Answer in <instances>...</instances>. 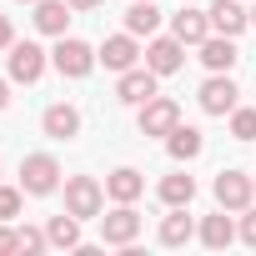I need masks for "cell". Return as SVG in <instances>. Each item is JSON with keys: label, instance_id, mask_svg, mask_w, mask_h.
<instances>
[{"label": "cell", "instance_id": "277c9868", "mask_svg": "<svg viewBox=\"0 0 256 256\" xmlns=\"http://www.w3.org/2000/svg\"><path fill=\"white\" fill-rule=\"evenodd\" d=\"M141 211H136V201H116V211L110 216H100V241L106 246H136V236H141Z\"/></svg>", "mask_w": 256, "mask_h": 256}, {"label": "cell", "instance_id": "d4e9b609", "mask_svg": "<svg viewBox=\"0 0 256 256\" xmlns=\"http://www.w3.org/2000/svg\"><path fill=\"white\" fill-rule=\"evenodd\" d=\"M26 206V191L20 186H0V221H16Z\"/></svg>", "mask_w": 256, "mask_h": 256}, {"label": "cell", "instance_id": "484cf974", "mask_svg": "<svg viewBox=\"0 0 256 256\" xmlns=\"http://www.w3.org/2000/svg\"><path fill=\"white\" fill-rule=\"evenodd\" d=\"M46 246H50V236H46L40 226H20V251H26V256H40Z\"/></svg>", "mask_w": 256, "mask_h": 256}, {"label": "cell", "instance_id": "4dcf8cb0", "mask_svg": "<svg viewBox=\"0 0 256 256\" xmlns=\"http://www.w3.org/2000/svg\"><path fill=\"white\" fill-rule=\"evenodd\" d=\"M10 106V80H0V110Z\"/></svg>", "mask_w": 256, "mask_h": 256}, {"label": "cell", "instance_id": "3957f363", "mask_svg": "<svg viewBox=\"0 0 256 256\" xmlns=\"http://www.w3.org/2000/svg\"><path fill=\"white\" fill-rule=\"evenodd\" d=\"M66 211L80 216V221H100V211H106V186H100L96 176H70V181H66Z\"/></svg>", "mask_w": 256, "mask_h": 256}, {"label": "cell", "instance_id": "8992f818", "mask_svg": "<svg viewBox=\"0 0 256 256\" xmlns=\"http://www.w3.org/2000/svg\"><path fill=\"white\" fill-rule=\"evenodd\" d=\"M211 191H216V206H226L231 216H241V211L251 206V196H256V181H251L246 171H221Z\"/></svg>", "mask_w": 256, "mask_h": 256}, {"label": "cell", "instance_id": "6da1fadb", "mask_svg": "<svg viewBox=\"0 0 256 256\" xmlns=\"http://www.w3.org/2000/svg\"><path fill=\"white\" fill-rule=\"evenodd\" d=\"M50 66L66 76V80H86L100 60H96V50L86 46V40H76V36H56V50H50Z\"/></svg>", "mask_w": 256, "mask_h": 256}, {"label": "cell", "instance_id": "cb8c5ba5", "mask_svg": "<svg viewBox=\"0 0 256 256\" xmlns=\"http://www.w3.org/2000/svg\"><path fill=\"white\" fill-rule=\"evenodd\" d=\"M231 136L236 141H256V110L251 106H236L231 110Z\"/></svg>", "mask_w": 256, "mask_h": 256}, {"label": "cell", "instance_id": "30bf717a", "mask_svg": "<svg viewBox=\"0 0 256 256\" xmlns=\"http://www.w3.org/2000/svg\"><path fill=\"white\" fill-rule=\"evenodd\" d=\"M96 60H100L106 70H116V76H120V70H131V66L141 60V46H136V36H131V30H120V36H106V46L96 50Z\"/></svg>", "mask_w": 256, "mask_h": 256}, {"label": "cell", "instance_id": "83f0119b", "mask_svg": "<svg viewBox=\"0 0 256 256\" xmlns=\"http://www.w3.org/2000/svg\"><path fill=\"white\" fill-rule=\"evenodd\" d=\"M241 241H246V246H256V206H246V211H241Z\"/></svg>", "mask_w": 256, "mask_h": 256}, {"label": "cell", "instance_id": "d6a6232c", "mask_svg": "<svg viewBox=\"0 0 256 256\" xmlns=\"http://www.w3.org/2000/svg\"><path fill=\"white\" fill-rule=\"evenodd\" d=\"M20 6H36V0H20Z\"/></svg>", "mask_w": 256, "mask_h": 256}, {"label": "cell", "instance_id": "7c38bea8", "mask_svg": "<svg viewBox=\"0 0 256 256\" xmlns=\"http://www.w3.org/2000/svg\"><path fill=\"white\" fill-rule=\"evenodd\" d=\"M146 66H151L156 76H176V70L186 66V46H181L176 36H156V40L146 46Z\"/></svg>", "mask_w": 256, "mask_h": 256}, {"label": "cell", "instance_id": "603a6c76", "mask_svg": "<svg viewBox=\"0 0 256 256\" xmlns=\"http://www.w3.org/2000/svg\"><path fill=\"white\" fill-rule=\"evenodd\" d=\"M161 201H166V206H191V201H196V176H186V171L166 176V181H161Z\"/></svg>", "mask_w": 256, "mask_h": 256}, {"label": "cell", "instance_id": "9a60e30c", "mask_svg": "<svg viewBox=\"0 0 256 256\" xmlns=\"http://www.w3.org/2000/svg\"><path fill=\"white\" fill-rule=\"evenodd\" d=\"M106 196H110V201H141V196H146V176H141L136 166H116V171L106 176Z\"/></svg>", "mask_w": 256, "mask_h": 256}, {"label": "cell", "instance_id": "5b68a950", "mask_svg": "<svg viewBox=\"0 0 256 256\" xmlns=\"http://www.w3.org/2000/svg\"><path fill=\"white\" fill-rule=\"evenodd\" d=\"M156 80H161V76H156L151 66H131V70H120V80H116V100L141 110L151 96H161V90H156Z\"/></svg>", "mask_w": 256, "mask_h": 256}, {"label": "cell", "instance_id": "44dd1931", "mask_svg": "<svg viewBox=\"0 0 256 256\" xmlns=\"http://www.w3.org/2000/svg\"><path fill=\"white\" fill-rule=\"evenodd\" d=\"M156 236H161V246H186V241L196 236V221L186 216V206H171V216L161 221V231H156Z\"/></svg>", "mask_w": 256, "mask_h": 256}, {"label": "cell", "instance_id": "1f68e13d", "mask_svg": "<svg viewBox=\"0 0 256 256\" xmlns=\"http://www.w3.org/2000/svg\"><path fill=\"white\" fill-rule=\"evenodd\" d=\"M251 26H256V6H251Z\"/></svg>", "mask_w": 256, "mask_h": 256}, {"label": "cell", "instance_id": "7a4b0ae2", "mask_svg": "<svg viewBox=\"0 0 256 256\" xmlns=\"http://www.w3.org/2000/svg\"><path fill=\"white\" fill-rule=\"evenodd\" d=\"M56 186H60V161L50 151H30L20 161V191L26 196H50Z\"/></svg>", "mask_w": 256, "mask_h": 256}, {"label": "cell", "instance_id": "ba28073f", "mask_svg": "<svg viewBox=\"0 0 256 256\" xmlns=\"http://www.w3.org/2000/svg\"><path fill=\"white\" fill-rule=\"evenodd\" d=\"M46 66H50V60H46V50H40L36 40H16V46H10V80H16V86H36V80L46 76Z\"/></svg>", "mask_w": 256, "mask_h": 256}, {"label": "cell", "instance_id": "4316f807", "mask_svg": "<svg viewBox=\"0 0 256 256\" xmlns=\"http://www.w3.org/2000/svg\"><path fill=\"white\" fill-rule=\"evenodd\" d=\"M20 251V231H10V221H0V256H16Z\"/></svg>", "mask_w": 256, "mask_h": 256}, {"label": "cell", "instance_id": "5bb4252c", "mask_svg": "<svg viewBox=\"0 0 256 256\" xmlns=\"http://www.w3.org/2000/svg\"><path fill=\"white\" fill-rule=\"evenodd\" d=\"M196 236H201V246H211V251H226V246H231V241H236L241 231H236V221H231V211L221 206L216 216H206V221L196 226Z\"/></svg>", "mask_w": 256, "mask_h": 256}, {"label": "cell", "instance_id": "8fae6325", "mask_svg": "<svg viewBox=\"0 0 256 256\" xmlns=\"http://www.w3.org/2000/svg\"><path fill=\"white\" fill-rule=\"evenodd\" d=\"M40 131H46L50 141H76V136H80V110H76L70 100H56V106H46V116H40Z\"/></svg>", "mask_w": 256, "mask_h": 256}, {"label": "cell", "instance_id": "4fadbf2b", "mask_svg": "<svg viewBox=\"0 0 256 256\" xmlns=\"http://www.w3.org/2000/svg\"><path fill=\"white\" fill-rule=\"evenodd\" d=\"M171 36H176L181 46H201V40L211 36V10H196V6L176 10V16H171Z\"/></svg>", "mask_w": 256, "mask_h": 256}, {"label": "cell", "instance_id": "7402d4cb", "mask_svg": "<svg viewBox=\"0 0 256 256\" xmlns=\"http://www.w3.org/2000/svg\"><path fill=\"white\" fill-rule=\"evenodd\" d=\"M126 30H131V36H156V30H161V10H156V0H136V6L126 10Z\"/></svg>", "mask_w": 256, "mask_h": 256}, {"label": "cell", "instance_id": "2e32d148", "mask_svg": "<svg viewBox=\"0 0 256 256\" xmlns=\"http://www.w3.org/2000/svg\"><path fill=\"white\" fill-rule=\"evenodd\" d=\"M251 26V10H241V0H216V6H211V30L216 36H241Z\"/></svg>", "mask_w": 256, "mask_h": 256}, {"label": "cell", "instance_id": "d6986e66", "mask_svg": "<svg viewBox=\"0 0 256 256\" xmlns=\"http://www.w3.org/2000/svg\"><path fill=\"white\" fill-rule=\"evenodd\" d=\"M166 151H171V161H196L206 151V136L196 131V126H176V131L166 136Z\"/></svg>", "mask_w": 256, "mask_h": 256}, {"label": "cell", "instance_id": "e0dca14e", "mask_svg": "<svg viewBox=\"0 0 256 256\" xmlns=\"http://www.w3.org/2000/svg\"><path fill=\"white\" fill-rule=\"evenodd\" d=\"M236 60H241V56H236V40H231V36H216V30H211V36L201 40V66H206V70H231Z\"/></svg>", "mask_w": 256, "mask_h": 256}, {"label": "cell", "instance_id": "52a82bcc", "mask_svg": "<svg viewBox=\"0 0 256 256\" xmlns=\"http://www.w3.org/2000/svg\"><path fill=\"white\" fill-rule=\"evenodd\" d=\"M176 126H181V106H176L171 96H151V100L141 106V136H161V141H166Z\"/></svg>", "mask_w": 256, "mask_h": 256}, {"label": "cell", "instance_id": "ffe728a7", "mask_svg": "<svg viewBox=\"0 0 256 256\" xmlns=\"http://www.w3.org/2000/svg\"><path fill=\"white\" fill-rule=\"evenodd\" d=\"M46 236H50V246L56 251H80V216H50L46 221Z\"/></svg>", "mask_w": 256, "mask_h": 256}, {"label": "cell", "instance_id": "f546056e", "mask_svg": "<svg viewBox=\"0 0 256 256\" xmlns=\"http://www.w3.org/2000/svg\"><path fill=\"white\" fill-rule=\"evenodd\" d=\"M106 0H70V10H100Z\"/></svg>", "mask_w": 256, "mask_h": 256}, {"label": "cell", "instance_id": "f1b7e54d", "mask_svg": "<svg viewBox=\"0 0 256 256\" xmlns=\"http://www.w3.org/2000/svg\"><path fill=\"white\" fill-rule=\"evenodd\" d=\"M10 46H16V26L0 16V50H10Z\"/></svg>", "mask_w": 256, "mask_h": 256}, {"label": "cell", "instance_id": "ac0fdd59", "mask_svg": "<svg viewBox=\"0 0 256 256\" xmlns=\"http://www.w3.org/2000/svg\"><path fill=\"white\" fill-rule=\"evenodd\" d=\"M70 26V0H36V30L40 36H66Z\"/></svg>", "mask_w": 256, "mask_h": 256}, {"label": "cell", "instance_id": "9c48e42d", "mask_svg": "<svg viewBox=\"0 0 256 256\" xmlns=\"http://www.w3.org/2000/svg\"><path fill=\"white\" fill-rule=\"evenodd\" d=\"M236 96H241V90H236L231 70H211V80L201 86V96H196V100H201V110H206V116H231V110H236Z\"/></svg>", "mask_w": 256, "mask_h": 256}]
</instances>
